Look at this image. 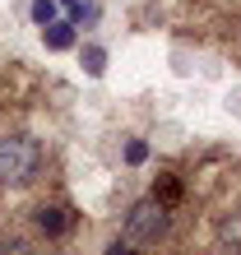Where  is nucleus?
Segmentation results:
<instances>
[{
    "label": "nucleus",
    "instance_id": "f257e3e1",
    "mask_svg": "<svg viewBox=\"0 0 241 255\" xmlns=\"http://www.w3.org/2000/svg\"><path fill=\"white\" fill-rule=\"evenodd\" d=\"M37 172H42V144L33 134H0V186L19 190L37 181Z\"/></svg>",
    "mask_w": 241,
    "mask_h": 255
},
{
    "label": "nucleus",
    "instance_id": "f03ea898",
    "mask_svg": "<svg viewBox=\"0 0 241 255\" xmlns=\"http://www.w3.org/2000/svg\"><path fill=\"white\" fill-rule=\"evenodd\" d=\"M167 223H172V214H167V204L162 200H139V204H130V214H125V228H120V237H125L130 246H153L162 232H167Z\"/></svg>",
    "mask_w": 241,
    "mask_h": 255
},
{
    "label": "nucleus",
    "instance_id": "7ed1b4c3",
    "mask_svg": "<svg viewBox=\"0 0 241 255\" xmlns=\"http://www.w3.org/2000/svg\"><path fill=\"white\" fill-rule=\"evenodd\" d=\"M33 223H37L42 237H65V232H70V209H65V204H37Z\"/></svg>",
    "mask_w": 241,
    "mask_h": 255
},
{
    "label": "nucleus",
    "instance_id": "20e7f679",
    "mask_svg": "<svg viewBox=\"0 0 241 255\" xmlns=\"http://www.w3.org/2000/svg\"><path fill=\"white\" fill-rule=\"evenodd\" d=\"M74 42H79V33H74V19H56L42 28V47L47 51H70Z\"/></svg>",
    "mask_w": 241,
    "mask_h": 255
},
{
    "label": "nucleus",
    "instance_id": "39448f33",
    "mask_svg": "<svg viewBox=\"0 0 241 255\" xmlns=\"http://www.w3.org/2000/svg\"><path fill=\"white\" fill-rule=\"evenodd\" d=\"M218 242H223V251L241 255V209H237V214H228V218L218 223Z\"/></svg>",
    "mask_w": 241,
    "mask_h": 255
},
{
    "label": "nucleus",
    "instance_id": "423d86ee",
    "mask_svg": "<svg viewBox=\"0 0 241 255\" xmlns=\"http://www.w3.org/2000/svg\"><path fill=\"white\" fill-rule=\"evenodd\" d=\"M79 61H84V74H88V79H102V74H107V47L88 42V47L79 51Z\"/></svg>",
    "mask_w": 241,
    "mask_h": 255
},
{
    "label": "nucleus",
    "instance_id": "0eeeda50",
    "mask_svg": "<svg viewBox=\"0 0 241 255\" xmlns=\"http://www.w3.org/2000/svg\"><path fill=\"white\" fill-rule=\"evenodd\" d=\"M28 19H33L37 28H47V23L60 19V5H56V0H33V5H28Z\"/></svg>",
    "mask_w": 241,
    "mask_h": 255
},
{
    "label": "nucleus",
    "instance_id": "6e6552de",
    "mask_svg": "<svg viewBox=\"0 0 241 255\" xmlns=\"http://www.w3.org/2000/svg\"><path fill=\"white\" fill-rule=\"evenodd\" d=\"M153 200H162V204H176V200H181V181H176V176H162V181L153 186Z\"/></svg>",
    "mask_w": 241,
    "mask_h": 255
},
{
    "label": "nucleus",
    "instance_id": "1a4fd4ad",
    "mask_svg": "<svg viewBox=\"0 0 241 255\" xmlns=\"http://www.w3.org/2000/svg\"><path fill=\"white\" fill-rule=\"evenodd\" d=\"M0 255H37V251H33V242H23V237H5V242H0Z\"/></svg>",
    "mask_w": 241,
    "mask_h": 255
},
{
    "label": "nucleus",
    "instance_id": "9d476101",
    "mask_svg": "<svg viewBox=\"0 0 241 255\" xmlns=\"http://www.w3.org/2000/svg\"><path fill=\"white\" fill-rule=\"evenodd\" d=\"M144 158H148V144H144V139H130V144H125V162H130V167H139Z\"/></svg>",
    "mask_w": 241,
    "mask_h": 255
},
{
    "label": "nucleus",
    "instance_id": "9b49d317",
    "mask_svg": "<svg viewBox=\"0 0 241 255\" xmlns=\"http://www.w3.org/2000/svg\"><path fill=\"white\" fill-rule=\"evenodd\" d=\"M134 251H139V246H130V242H125V237H116V242L107 246V255H134Z\"/></svg>",
    "mask_w": 241,
    "mask_h": 255
},
{
    "label": "nucleus",
    "instance_id": "f8f14e48",
    "mask_svg": "<svg viewBox=\"0 0 241 255\" xmlns=\"http://www.w3.org/2000/svg\"><path fill=\"white\" fill-rule=\"evenodd\" d=\"M56 5H60V9H65L70 19H74V14H79V5H84V0H56Z\"/></svg>",
    "mask_w": 241,
    "mask_h": 255
}]
</instances>
